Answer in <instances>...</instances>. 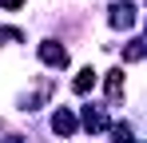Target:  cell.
I'll return each mask as SVG.
<instances>
[{
    "instance_id": "obj_9",
    "label": "cell",
    "mask_w": 147,
    "mask_h": 143,
    "mask_svg": "<svg viewBox=\"0 0 147 143\" xmlns=\"http://www.w3.org/2000/svg\"><path fill=\"white\" fill-rule=\"evenodd\" d=\"M24 0H0V8H20Z\"/></svg>"
},
{
    "instance_id": "obj_7",
    "label": "cell",
    "mask_w": 147,
    "mask_h": 143,
    "mask_svg": "<svg viewBox=\"0 0 147 143\" xmlns=\"http://www.w3.org/2000/svg\"><path fill=\"white\" fill-rule=\"evenodd\" d=\"M143 56H147V40H131L127 52H123V60H127V64H135V60H143Z\"/></svg>"
},
{
    "instance_id": "obj_2",
    "label": "cell",
    "mask_w": 147,
    "mask_h": 143,
    "mask_svg": "<svg viewBox=\"0 0 147 143\" xmlns=\"http://www.w3.org/2000/svg\"><path fill=\"white\" fill-rule=\"evenodd\" d=\"M111 24H115V28H131V24H135V4H127V0L111 4Z\"/></svg>"
},
{
    "instance_id": "obj_4",
    "label": "cell",
    "mask_w": 147,
    "mask_h": 143,
    "mask_svg": "<svg viewBox=\"0 0 147 143\" xmlns=\"http://www.w3.org/2000/svg\"><path fill=\"white\" fill-rule=\"evenodd\" d=\"M119 95H123V68H111L107 72V99L119 103Z\"/></svg>"
},
{
    "instance_id": "obj_5",
    "label": "cell",
    "mask_w": 147,
    "mask_h": 143,
    "mask_svg": "<svg viewBox=\"0 0 147 143\" xmlns=\"http://www.w3.org/2000/svg\"><path fill=\"white\" fill-rule=\"evenodd\" d=\"M84 127H88V131H103V127H107V115H103L99 107H84Z\"/></svg>"
},
{
    "instance_id": "obj_10",
    "label": "cell",
    "mask_w": 147,
    "mask_h": 143,
    "mask_svg": "<svg viewBox=\"0 0 147 143\" xmlns=\"http://www.w3.org/2000/svg\"><path fill=\"white\" fill-rule=\"evenodd\" d=\"M4 143H16V139H4Z\"/></svg>"
},
{
    "instance_id": "obj_8",
    "label": "cell",
    "mask_w": 147,
    "mask_h": 143,
    "mask_svg": "<svg viewBox=\"0 0 147 143\" xmlns=\"http://www.w3.org/2000/svg\"><path fill=\"white\" fill-rule=\"evenodd\" d=\"M0 40H16V44H20L24 32H20V28H0Z\"/></svg>"
},
{
    "instance_id": "obj_6",
    "label": "cell",
    "mask_w": 147,
    "mask_h": 143,
    "mask_svg": "<svg viewBox=\"0 0 147 143\" xmlns=\"http://www.w3.org/2000/svg\"><path fill=\"white\" fill-rule=\"evenodd\" d=\"M72 88H76V95H88L92 88H96V72H92V68H84L80 76H76V84H72Z\"/></svg>"
},
{
    "instance_id": "obj_3",
    "label": "cell",
    "mask_w": 147,
    "mask_h": 143,
    "mask_svg": "<svg viewBox=\"0 0 147 143\" xmlns=\"http://www.w3.org/2000/svg\"><path fill=\"white\" fill-rule=\"evenodd\" d=\"M52 127H56L60 135H72V131H76V115L68 111V107H60V111L52 115Z\"/></svg>"
},
{
    "instance_id": "obj_1",
    "label": "cell",
    "mask_w": 147,
    "mask_h": 143,
    "mask_svg": "<svg viewBox=\"0 0 147 143\" xmlns=\"http://www.w3.org/2000/svg\"><path fill=\"white\" fill-rule=\"evenodd\" d=\"M40 60H44L48 68H68V48H60L56 40H44V44H40Z\"/></svg>"
}]
</instances>
